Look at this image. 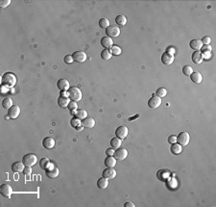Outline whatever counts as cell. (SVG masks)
Listing matches in <instances>:
<instances>
[{"label":"cell","mask_w":216,"mask_h":207,"mask_svg":"<svg viewBox=\"0 0 216 207\" xmlns=\"http://www.w3.org/2000/svg\"><path fill=\"white\" fill-rule=\"evenodd\" d=\"M2 84L7 88H13L16 83V76L12 72H6L2 76Z\"/></svg>","instance_id":"obj_1"},{"label":"cell","mask_w":216,"mask_h":207,"mask_svg":"<svg viewBox=\"0 0 216 207\" xmlns=\"http://www.w3.org/2000/svg\"><path fill=\"white\" fill-rule=\"evenodd\" d=\"M68 97L71 99L72 101H80L82 99V92L78 87H70L69 90L67 91Z\"/></svg>","instance_id":"obj_2"},{"label":"cell","mask_w":216,"mask_h":207,"mask_svg":"<svg viewBox=\"0 0 216 207\" xmlns=\"http://www.w3.org/2000/svg\"><path fill=\"white\" fill-rule=\"evenodd\" d=\"M22 162L26 167H33L37 164L38 162V157L33 153H28L23 156L22 158Z\"/></svg>","instance_id":"obj_3"},{"label":"cell","mask_w":216,"mask_h":207,"mask_svg":"<svg viewBox=\"0 0 216 207\" xmlns=\"http://www.w3.org/2000/svg\"><path fill=\"white\" fill-rule=\"evenodd\" d=\"M189 141H190V136L187 132H181L178 134L177 142L179 144L181 145V147H185V145H187Z\"/></svg>","instance_id":"obj_4"},{"label":"cell","mask_w":216,"mask_h":207,"mask_svg":"<svg viewBox=\"0 0 216 207\" xmlns=\"http://www.w3.org/2000/svg\"><path fill=\"white\" fill-rule=\"evenodd\" d=\"M106 35H108V37H112V38H116L120 35V28L115 26V25H110L109 27L106 29Z\"/></svg>","instance_id":"obj_5"},{"label":"cell","mask_w":216,"mask_h":207,"mask_svg":"<svg viewBox=\"0 0 216 207\" xmlns=\"http://www.w3.org/2000/svg\"><path fill=\"white\" fill-rule=\"evenodd\" d=\"M45 171H46V176L49 178H56L60 173V171L58 168L52 164H50L49 167Z\"/></svg>","instance_id":"obj_6"},{"label":"cell","mask_w":216,"mask_h":207,"mask_svg":"<svg viewBox=\"0 0 216 207\" xmlns=\"http://www.w3.org/2000/svg\"><path fill=\"white\" fill-rule=\"evenodd\" d=\"M161 62L163 65H165V66H170V65H172L173 62H174V55L172 53H170V52H164L162 53L161 55Z\"/></svg>","instance_id":"obj_7"},{"label":"cell","mask_w":216,"mask_h":207,"mask_svg":"<svg viewBox=\"0 0 216 207\" xmlns=\"http://www.w3.org/2000/svg\"><path fill=\"white\" fill-rule=\"evenodd\" d=\"M0 193L5 198H11V195L13 194V189L11 187V185L5 183L0 186Z\"/></svg>","instance_id":"obj_8"},{"label":"cell","mask_w":216,"mask_h":207,"mask_svg":"<svg viewBox=\"0 0 216 207\" xmlns=\"http://www.w3.org/2000/svg\"><path fill=\"white\" fill-rule=\"evenodd\" d=\"M127 156H128V151H127V149H125V148L116 149L115 151V153H113V157L118 161L125 160L127 158Z\"/></svg>","instance_id":"obj_9"},{"label":"cell","mask_w":216,"mask_h":207,"mask_svg":"<svg viewBox=\"0 0 216 207\" xmlns=\"http://www.w3.org/2000/svg\"><path fill=\"white\" fill-rule=\"evenodd\" d=\"M72 58L75 62L84 63V62H86V60H87V54L84 51H75L72 54Z\"/></svg>","instance_id":"obj_10"},{"label":"cell","mask_w":216,"mask_h":207,"mask_svg":"<svg viewBox=\"0 0 216 207\" xmlns=\"http://www.w3.org/2000/svg\"><path fill=\"white\" fill-rule=\"evenodd\" d=\"M103 177L107 178V179H113L115 176H116V171L113 169V168H109L107 167V169H105L103 171Z\"/></svg>","instance_id":"obj_11"},{"label":"cell","mask_w":216,"mask_h":207,"mask_svg":"<svg viewBox=\"0 0 216 207\" xmlns=\"http://www.w3.org/2000/svg\"><path fill=\"white\" fill-rule=\"evenodd\" d=\"M19 114H20V108L18 105H15V104H14L12 107L9 109V112H8L9 117L13 120L16 119V117L19 116Z\"/></svg>","instance_id":"obj_12"},{"label":"cell","mask_w":216,"mask_h":207,"mask_svg":"<svg viewBox=\"0 0 216 207\" xmlns=\"http://www.w3.org/2000/svg\"><path fill=\"white\" fill-rule=\"evenodd\" d=\"M161 104V98L158 97L157 96L152 97L149 100H148V106L152 109H156L158 106Z\"/></svg>","instance_id":"obj_13"},{"label":"cell","mask_w":216,"mask_h":207,"mask_svg":"<svg viewBox=\"0 0 216 207\" xmlns=\"http://www.w3.org/2000/svg\"><path fill=\"white\" fill-rule=\"evenodd\" d=\"M128 132H129V130H128V128L126 126H119V127L116 128V130H115V135L119 139L123 140V139H125L127 137Z\"/></svg>","instance_id":"obj_14"},{"label":"cell","mask_w":216,"mask_h":207,"mask_svg":"<svg viewBox=\"0 0 216 207\" xmlns=\"http://www.w3.org/2000/svg\"><path fill=\"white\" fill-rule=\"evenodd\" d=\"M55 139L52 138V137H45L43 140H42V145L44 148L46 149H51L55 147Z\"/></svg>","instance_id":"obj_15"},{"label":"cell","mask_w":216,"mask_h":207,"mask_svg":"<svg viewBox=\"0 0 216 207\" xmlns=\"http://www.w3.org/2000/svg\"><path fill=\"white\" fill-rule=\"evenodd\" d=\"M57 87H58V89L61 92L68 91L70 88V84L66 79H60L58 82H57Z\"/></svg>","instance_id":"obj_16"},{"label":"cell","mask_w":216,"mask_h":207,"mask_svg":"<svg viewBox=\"0 0 216 207\" xmlns=\"http://www.w3.org/2000/svg\"><path fill=\"white\" fill-rule=\"evenodd\" d=\"M101 46H103L105 49H108V48H111L112 46H113V42H112V40H111V38H110V37H108V36H106V37H103L101 39Z\"/></svg>","instance_id":"obj_17"},{"label":"cell","mask_w":216,"mask_h":207,"mask_svg":"<svg viewBox=\"0 0 216 207\" xmlns=\"http://www.w3.org/2000/svg\"><path fill=\"white\" fill-rule=\"evenodd\" d=\"M191 59L193 61V63L195 64H201L204 60V57H203V54L201 51H194L191 56Z\"/></svg>","instance_id":"obj_18"},{"label":"cell","mask_w":216,"mask_h":207,"mask_svg":"<svg viewBox=\"0 0 216 207\" xmlns=\"http://www.w3.org/2000/svg\"><path fill=\"white\" fill-rule=\"evenodd\" d=\"M82 125L86 128H92L95 125V120L93 117H86L82 120Z\"/></svg>","instance_id":"obj_19"},{"label":"cell","mask_w":216,"mask_h":207,"mask_svg":"<svg viewBox=\"0 0 216 207\" xmlns=\"http://www.w3.org/2000/svg\"><path fill=\"white\" fill-rule=\"evenodd\" d=\"M24 164H23V162H15V163L12 165V171L14 172H16V173H18V172H22L24 171Z\"/></svg>","instance_id":"obj_20"},{"label":"cell","mask_w":216,"mask_h":207,"mask_svg":"<svg viewBox=\"0 0 216 207\" xmlns=\"http://www.w3.org/2000/svg\"><path fill=\"white\" fill-rule=\"evenodd\" d=\"M190 79L193 83L195 84H200L203 81V76L200 72H197V71H193L191 75H190Z\"/></svg>","instance_id":"obj_21"},{"label":"cell","mask_w":216,"mask_h":207,"mask_svg":"<svg viewBox=\"0 0 216 207\" xmlns=\"http://www.w3.org/2000/svg\"><path fill=\"white\" fill-rule=\"evenodd\" d=\"M189 46H190L191 49L195 50V51H199V50H201V48L203 46V43L199 40H192L189 42Z\"/></svg>","instance_id":"obj_22"},{"label":"cell","mask_w":216,"mask_h":207,"mask_svg":"<svg viewBox=\"0 0 216 207\" xmlns=\"http://www.w3.org/2000/svg\"><path fill=\"white\" fill-rule=\"evenodd\" d=\"M70 100H69V97H60L58 98V104L61 108H66L68 104H69Z\"/></svg>","instance_id":"obj_23"},{"label":"cell","mask_w":216,"mask_h":207,"mask_svg":"<svg viewBox=\"0 0 216 207\" xmlns=\"http://www.w3.org/2000/svg\"><path fill=\"white\" fill-rule=\"evenodd\" d=\"M109 186V179H107L105 177H101L97 181V187L101 190L107 189V187Z\"/></svg>","instance_id":"obj_24"},{"label":"cell","mask_w":216,"mask_h":207,"mask_svg":"<svg viewBox=\"0 0 216 207\" xmlns=\"http://www.w3.org/2000/svg\"><path fill=\"white\" fill-rule=\"evenodd\" d=\"M105 166L109 168H113L116 165V159L113 157V156H108L104 161Z\"/></svg>","instance_id":"obj_25"},{"label":"cell","mask_w":216,"mask_h":207,"mask_svg":"<svg viewBox=\"0 0 216 207\" xmlns=\"http://www.w3.org/2000/svg\"><path fill=\"white\" fill-rule=\"evenodd\" d=\"M74 114L79 120H84L88 117V112L85 109H77Z\"/></svg>","instance_id":"obj_26"},{"label":"cell","mask_w":216,"mask_h":207,"mask_svg":"<svg viewBox=\"0 0 216 207\" xmlns=\"http://www.w3.org/2000/svg\"><path fill=\"white\" fill-rule=\"evenodd\" d=\"M115 22H116V24L119 25V26H124V25H126V23H127V18L123 15H119L115 18Z\"/></svg>","instance_id":"obj_27"},{"label":"cell","mask_w":216,"mask_h":207,"mask_svg":"<svg viewBox=\"0 0 216 207\" xmlns=\"http://www.w3.org/2000/svg\"><path fill=\"white\" fill-rule=\"evenodd\" d=\"M170 150H171V152L175 155L177 154H180L181 152V145L179 144L178 143H175V144H172L171 148H170Z\"/></svg>","instance_id":"obj_28"},{"label":"cell","mask_w":216,"mask_h":207,"mask_svg":"<svg viewBox=\"0 0 216 207\" xmlns=\"http://www.w3.org/2000/svg\"><path fill=\"white\" fill-rule=\"evenodd\" d=\"M14 104H13V99L11 98V97H6V98H4L3 99V101H2V107L4 109H10L11 107H12Z\"/></svg>","instance_id":"obj_29"},{"label":"cell","mask_w":216,"mask_h":207,"mask_svg":"<svg viewBox=\"0 0 216 207\" xmlns=\"http://www.w3.org/2000/svg\"><path fill=\"white\" fill-rule=\"evenodd\" d=\"M121 144H122L121 139H119L118 137H115V138H112V139L111 140V145L112 148L117 149V148L121 145Z\"/></svg>","instance_id":"obj_30"},{"label":"cell","mask_w":216,"mask_h":207,"mask_svg":"<svg viewBox=\"0 0 216 207\" xmlns=\"http://www.w3.org/2000/svg\"><path fill=\"white\" fill-rule=\"evenodd\" d=\"M50 165V161L48 158H42L41 160H39V166H41L42 169L43 170H46L47 168L49 167Z\"/></svg>","instance_id":"obj_31"},{"label":"cell","mask_w":216,"mask_h":207,"mask_svg":"<svg viewBox=\"0 0 216 207\" xmlns=\"http://www.w3.org/2000/svg\"><path fill=\"white\" fill-rule=\"evenodd\" d=\"M156 94H157V97L162 98L164 97H166L167 91H166L165 88H158V90H157V92H156Z\"/></svg>","instance_id":"obj_32"},{"label":"cell","mask_w":216,"mask_h":207,"mask_svg":"<svg viewBox=\"0 0 216 207\" xmlns=\"http://www.w3.org/2000/svg\"><path fill=\"white\" fill-rule=\"evenodd\" d=\"M101 58L103 60H110L111 58V53L110 52V50L104 49L103 51L101 52Z\"/></svg>","instance_id":"obj_33"},{"label":"cell","mask_w":216,"mask_h":207,"mask_svg":"<svg viewBox=\"0 0 216 207\" xmlns=\"http://www.w3.org/2000/svg\"><path fill=\"white\" fill-rule=\"evenodd\" d=\"M110 52L111 53V55H120L121 54V48L117 46H112L110 49Z\"/></svg>","instance_id":"obj_34"},{"label":"cell","mask_w":216,"mask_h":207,"mask_svg":"<svg viewBox=\"0 0 216 207\" xmlns=\"http://www.w3.org/2000/svg\"><path fill=\"white\" fill-rule=\"evenodd\" d=\"M99 25H100L101 28H104V29H107V28L110 26V20H109V19H105V18L101 19L99 20Z\"/></svg>","instance_id":"obj_35"},{"label":"cell","mask_w":216,"mask_h":207,"mask_svg":"<svg viewBox=\"0 0 216 207\" xmlns=\"http://www.w3.org/2000/svg\"><path fill=\"white\" fill-rule=\"evenodd\" d=\"M192 72H193V69L191 68L190 66H184V68H183V73H184V75L190 76Z\"/></svg>","instance_id":"obj_36"},{"label":"cell","mask_w":216,"mask_h":207,"mask_svg":"<svg viewBox=\"0 0 216 207\" xmlns=\"http://www.w3.org/2000/svg\"><path fill=\"white\" fill-rule=\"evenodd\" d=\"M70 124L72 127H78V126H80V124H82V121L78 119V117H73V119L71 120L70 121Z\"/></svg>","instance_id":"obj_37"},{"label":"cell","mask_w":216,"mask_h":207,"mask_svg":"<svg viewBox=\"0 0 216 207\" xmlns=\"http://www.w3.org/2000/svg\"><path fill=\"white\" fill-rule=\"evenodd\" d=\"M67 107H68V109H69L70 111H72L73 113H75V111L78 109V104L76 103V101H70Z\"/></svg>","instance_id":"obj_38"},{"label":"cell","mask_w":216,"mask_h":207,"mask_svg":"<svg viewBox=\"0 0 216 207\" xmlns=\"http://www.w3.org/2000/svg\"><path fill=\"white\" fill-rule=\"evenodd\" d=\"M64 61H65V64L70 65L74 60H73V58H72V55H66L65 57L64 58Z\"/></svg>","instance_id":"obj_39"},{"label":"cell","mask_w":216,"mask_h":207,"mask_svg":"<svg viewBox=\"0 0 216 207\" xmlns=\"http://www.w3.org/2000/svg\"><path fill=\"white\" fill-rule=\"evenodd\" d=\"M10 4H11L10 0H1V1H0V7H1L2 9H4V8L8 7Z\"/></svg>","instance_id":"obj_40"},{"label":"cell","mask_w":216,"mask_h":207,"mask_svg":"<svg viewBox=\"0 0 216 207\" xmlns=\"http://www.w3.org/2000/svg\"><path fill=\"white\" fill-rule=\"evenodd\" d=\"M201 42H202L203 44H204V46H208V44H210V42H211V40H210L209 37L206 36V37H204V38L202 39Z\"/></svg>","instance_id":"obj_41"},{"label":"cell","mask_w":216,"mask_h":207,"mask_svg":"<svg viewBox=\"0 0 216 207\" xmlns=\"http://www.w3.org/2000/svg\"><path fill=\"white\" fill-rule=\"evenodd\" d=\"M168 143L169 144H175V143H177V136H175V135H171L169 138H168Z\"/></svg>","instance_id":"obj_42"},{"label":"cell","mask_w":216,"mask_h":207,"mask_svg":"<svg viewBox=\"0 0 216 207\" xmlns=\"http://www.w3.org/2000/svg\"><path fill=\"white\" fill-rule=\"evenodd\" d=\"M203 52H211V46H210V44H208V46H203L202 48Z\"/></svg>","instance_id":"obj_43"},{"label":"cell","mask_w":216,"mask_h":207,"mask_svg":"<svg viewBox=\"0 0 216 207\" xmlns=\"http://www.w3.org/2000/svg\"><path fill=\"white\" fill-rule=\"evenodd\" d=\"M113 153H115V150H113L112 148H108V149L106 150L107 156H113Z\"/></svg>","instance_id":"obj_44"},{"label":"cell","mask_w":216,"mask_h":207,"mask_svg":"<svg viewBox=\"0 0 216 207\" xmlns=\"http://www.w3.org/2000/svg\"><path fill=\"white\" fill-rule=\"evenodd\" d=\"M23 172H24V175H30V173L32 172L31 167H26L24 169V171H23Z\"/></svg>","instance_id":"obj_45"},{"label":"cell","mask_w":216,"mask_h":207,"mask_svg":"<svg viewBox=\"0 0 216 207\" xmlns=\"http://www.w3.org/2000/svg\"><path fill=\"white\" fill-rule=\"evenodd\" d=\"M125 207H135V204L133 202H126L124 204Z\"/></svg>","instance_id":"obj_46"},{"label":"cell","mask_w":216,"mask_h":207,"mask_svg":"<svg viewBox=\"0 0 216 207\" xmlns=\"http://www.w3.org/2000/svg\"><path fill=\"white\" fill-rule=\"evenodd\" d=\"M83 128H84V127H82V126H78V127L75 128V129H76L77 131H82V130H83Z\"/></svg>","instance_id":"obj_47"}]
</instances>
